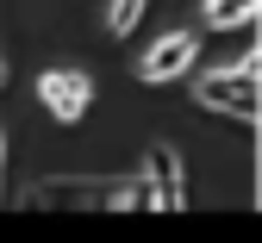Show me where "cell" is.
<instances>
[{"label":"cell","mask_w":262,"mask_h":243,"mask_svg":"<svg viewBox=\"0 0 262 243\" xmlns=\"http://www.w3.org/2000/svg\"><path fill=\"white\" fill-rule=\"evenodd\" d=\"M38 100H44V113L56 125H81V113L94 106V81L81 69H44L38 75Z\"/></svg>","instance_id":"2"},{"label":"cell","mask_w":262,"mask_h":243,"mask_svg":"<svg viewBox=\"0 0 262 243\" xmlns=\"http://www.w3.org/2000/svg\"><path fill=\"white\" fill-rule=\"evenodd\" d=\"M0 175H7V131H0Z\"/></svg>","instance_id":"7"},{"label":"cell","mask_w":262,"mask_h":243,"mask_svg":"<svg viewBox=\"0 0 262 243\" xmlns=\"http://www.w3.org/2000/svg\"><path fill=\"white\" fill-rule=\"evenodd\" d=\"M144 175H150L156 193H162V212H181V206H187V175H181V150H175V144H156L150 162H144Z\"/></svg>","instance_id":"4"},{"label":"cell","mask_w":262,"mask_h":243,"mask_svg":"<svg viewBox=\"0 0 262 243\" xmlns=\"http://www.w3.org/2000/svg\"><path fill=\"white\" fill-rule=\"evenodd\" d=\"M0 81H7V56H0Z\"/></svg>","instance_id":"8"},{"label":"cell","mask_w":262,"mask_h":243,"mask_svg":"<svg viewBox=\"0 0 262 243\" xmlns=\"http://www.w3.org/2000/svg\"><path fill=\"white\" fill-rule=\"evenodd\" d=\"M193 56H200V38L193 31H169V38H156L144 56H138V81H181L187 69H193Z\"/></svg>","instance_id":"3"},{"label":"cell","mask_w":262,"mask_h":243,"mask_svg":"<svg viewBox=\"0 0 262 243\" xmlns=\"http://www.w3.org/2000/svg\"><path fill=\"white\" fill-rule=\"evenodd\" d=\"M206 13V31H237V25H256V0H200Z\"/></svg>","instance_id":"5"},{"label":"cell","mask_w":262,"mask_h":243,"mask_svg":"<svg viewBox=\"0 0 262 243\" xmlns=\"http://www.w3.org/2000/svg\"><path fill=\"white\" fill-rule=\"evenodd\" d=\"M144 7H150V0H106V31H113V38H131L138 19H144Z\"/></svg>","instance_id":"6"},{"label":"cell","mask_w":262,"mask_h":243,"mask_svg":"<svg viewBox=\"0 0 262 243\" xmlns=\"http://www.w3.org/2000/svg\"><path fill=\"white\" fill-rule=\"evenodd\" d=\"M193 106L225 113L237 125H256V113H262V62H256V50H244L237 62H225V69L193 75Z\"/></svg>","instance_id":"1"}]
</instances>
